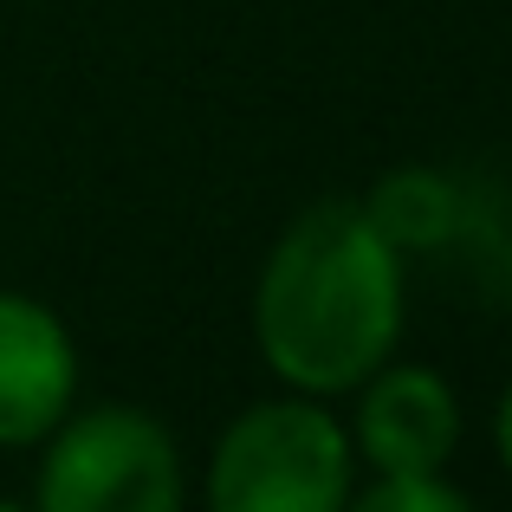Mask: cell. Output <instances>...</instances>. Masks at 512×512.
<instances>
[{
	"label": "cell",
	"instance_id": "obj_1",
	"mask_svg": "<svg viewBox=\"0 0 512 512\" xmlns=\"http://www.w3.org/2000/svg\"><path fill=\"white\" fill-rule=\"evenodd\" d=\"M402 253L363 201L331 195L279 227L253 279V344L286 389L338 402L383 357H396L409 325Z\"/></svg>",
	"mask_w": 512,
	"mask_h": 512
},
{
	"label": "cell",
	"instance_id": "obj_2",
	"mask_svg": "<svg viewBox=\"0 0 512 512\" xmlns=\"http://www.w3.org/2000/svg\"><path fill=\"white\" fill-rule=\"evenodd\" d=\"M357 487V448L331 402H247L214 435L201 467V512H344Z\"/></svg>",
	"mask_w": 512,
	"mask_h": 512
},
{
	"label": "cell",
	"instance_id": "obj_3",
	"mask_svg": "<svg viewBox=\"0 0 512 512\" xmlns=\"http://www.w3.org/2000/svg\"><path fill=\"white\" fill-rule=\"evenodd\" d=\"M33 512H188L182 441L137 402H78L39 441Z\"/></svg>",
	"mask_w": 512,
	"mask_h": 512
},
{
	"label": "cell",
	"instance_id": "obj_4",
	"mask_svg": "<svg viewBox=\"0 0 512 512\" xmlns=\"http://www.w3.org/2000/svg\"><path fill=\"white\" fill-rule=\"evenodd\" d=\"M350 448L370 474H448L461 448V389L435 363L383 357L350 389Z\"/></svg>",
	"mask_w": 512,
	"mask_h": 512
},
{
	"label": "cell",
	"instance_id": "obj_5",
	"mask_svg": "<svg viewBox=\"0 0 512 512\" xmlns=\"http://www.w3.org/2000/svg\"><path fill=\"white\" fill-rule=\"evenodd\" d=\"M78 338L46 299L0 286V448H39L78 409Z\"/></svg>",
	"mask_w": 512,
	"mask_h": 512
},
{
	"label": "cell",
	"instance_id": "obj_6",
	"mask_svg": "<svg viewBox=\"0 0 512 512\" xmlns=\"http://www.w3.org/2000/svg\"><path fill=\"white\" fill-rule=\"evenodd\" d=\"M357 201H363V214L383 227V240L402 260H409V253H448L454 221H461V175L409 163V169L376 175L370 195H357Z\"/></svg>",
	"mask_w": 512,
	"mask_h": 512
},
{
	"label": "cell",
	"instance_id": "obj_7",
	"mask_svg": "<svg viewBox=\"0 0 512 512\" xmlns=\"http://www.w3.org/2000/svg\"><path fill=\"white\" fill-rule=\"evenodd\" d=\"M448 253H467L474 279L500 305H512V182H467L461 175V221H454Z\"/></svg>",
	"mask_w": 512,
	"mask_h": 512
},
{
	"label": "cell",
	"instance_id": "obj_8",
	"mask_svg": "<svg viewBox=\"0 0 512 512\" xmlns=\"http://www.w3.org/2000/svg\"><path fill=\"white\" fill-rule=\"evenodd\" d=\"M344 512H480L448 474H370L350 487Z\"/></svg>",
	"mask_w": 512,
	"mask_h": 512
},
{
	"label": "cell",
	"instance_id": "obj_9",
	"mask_svg": "<svg viewBox=\"0 0 512 512\" xmlns=\"http://www.w3.org/2000/svg\"><path fill=\"white\" fill-rule=\"evenodd\" d=\"M493 454H500V467L512 474V376H506L500 402H493Z\"/></svg>",
	"mask_w": 512,
	"mask_h": 512
},
{
	"label": "cell",
	"instance_id": "obj_10",
	"mask_svg": "<svg viewBox=\"0 0 512 512\" xmlns=\"http://www.w3.org/2000/svg\"><path fill=\"white\" fill-rule=\"evenodd\" d=\"M0 512H33V506H20V500H0Z\"/></svg>",
	"mask_w": 512,
	"mask_h": 512
}]
</instances>
